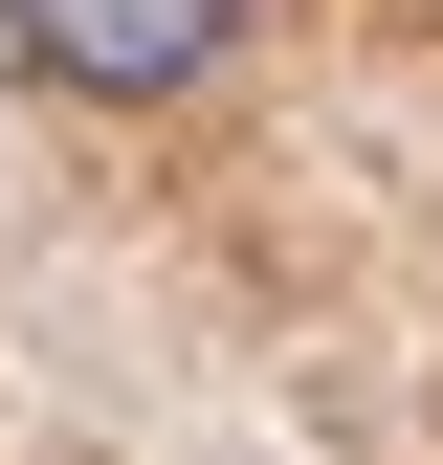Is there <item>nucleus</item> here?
<instances>
[{"mask_svg": "<svg viewBox=\"0 0 443 465\" xmlns=\"http://www.w3.org/2000/svg\"><path fill=\"white\" fill-rule=\"evenodd\" d=\"M222 23H244V0H0V45H23L44 89H89V111L200 89V67H222Z\"/></svg>", "mask_w": 443, "mask_h": 465, "instance_id": "obj_1", "label": "nucleus"}]
</instances>
